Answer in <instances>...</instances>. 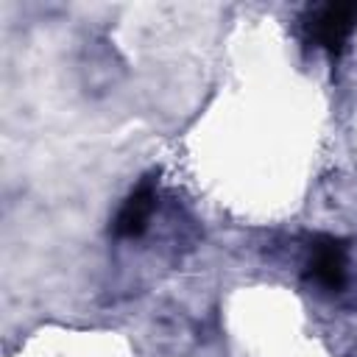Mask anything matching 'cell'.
<instances>
[{
	"mask_svg": "<svg viewBox=\"0 0 357 357\" xmlns=\"http://www.w3.org/2000/svg\"><path fill=\"white\" fill-rule=\"evenodd\" d=\"M153 204H156V184L153 178H145L128 198L126 204L120 206L117 218H114V234L117 237H137L145 231L148 226V218L153 212Z\"/></svg>",
	"mask_w": 357,
	"mask_h": 357,
	"instance_id": "2",
	"label": "cell"
},
{
	"mask_svg": "<svg viewBox=\"0 0 357 357\" xmlns=\"http://www.w3.org/2000/svg\"><path fill=\"white\" fill-rule=\"evenodd\" d=\"M354 28H357V3H329L318 8L310 22L312 39L329 53H337Z\"/></svg>",
	"mask_w": 357,
	"mask_h": 357,
	"instance_id": "1",
	"label": "cell"
},
{
	"mask_svg": "<svg viewBox=\"0 0 357 357\" xmlns=\"http://www.w3.org/2000/svg\"><path fill=\"white\" fill-rule=\"evenodd\" d=\"M310 273L318 284H324L326 290H340L346 282V254L340 240L324 237L315 243L312 257H310Z\"/></svg>",
	"mask_w": 357,
	"mask_h": 357,
	"instance_id": "3",
	"label": "cell"
}]
</instances>
